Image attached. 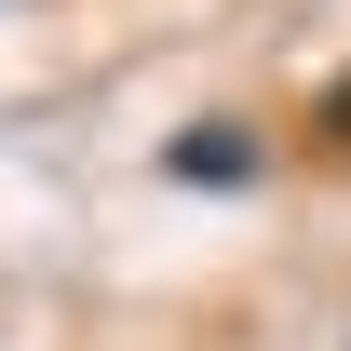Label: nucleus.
Instances as JSON below:
<instances>
[{
	"instance_id": "nucleus-1",
	"label": "nucleus",
	"mask_w": 351,
	"mask_h": 351,
	"mask_svg": "<svg viewBox=\"0 0 351 351\" xmlns=\"http://www.w3.org/2000/svg\"><path fill=\"white\" fill-rule=\"evenodd\" d=\"M162 176H176V189H257L270 149H257V122H189V135L162 149Z\"/></svg>"
},
{
	"instance_id": "nucleus-2",
	"label": "nucleus",
	"mask_w": 351,
	"mask_h": 351,
	"mask_svg": "<svg viewBox=\"0 0 351 351\" xmlns=\"http://www.w3.org/2000/svg\"><path fill=\"white\" fill-rule=\"evenodd\" d=\"M324 135H351V82H324Z\"/></svg>"
},
{
	"instance_id": "nucleus-3",
	"label": "nucleus",
	"mask_w": 351,
	"mask_h": 351,
	"mask_svg": "<svg viewBox=\"0 0 351 351\" xmlns=\"http://www.w3.org/2000/svg\"><path fill=\"white\" fill-rule=\"evenodd\" d=\"M0 14H14V0H0Z\"/></svg>"
}]
</instances>
